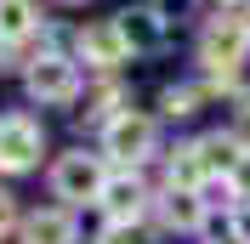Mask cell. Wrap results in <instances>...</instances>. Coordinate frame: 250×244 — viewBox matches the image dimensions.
I'll return each instance as SVG.
<instances>
[{
  "instance_id": "obj_15",
  "label": "cell",
  "mask_w": 250,
  "mask_h": 244,
  "mask_svg": "<svg viewBox=\"0 0 250 244\" xmlns=\"http://www.w3.org/2000/svg\"><path fill=\"white\" fill-rule=\"evenodd\" d=\"M233 193L250 199V148H239V159H233Z\"/></svg>"
},
{
  "instance_id": "obj_4",
  "label": "cell",
  "mask_w": 250,
  "mask_h": 244,
  "mask_svg": "<svg viewBox=\"0 0 250 244\" xmlns=\"http://www.w3.org/2000/svg\"><path fill=\"white\" fill-rule=\"evenodd\" d=\"M29 97H34V102H51V108L74 102V97H80V68H74L68 57H34V68H29Z\"/></svg>"
},
{
  "instance_id": "obj_11",
  "label": "cell",
  "mask_w": 250,
  "mask_h": 244,
  "mask_svg": "<svg viewBox=\"0 0 250 244\" xmlns=\"http://www.w3.org/2000/svg\"><path fill=\"white\" fill-rule=\"evenodd\" d=\"M120 34L131 40V51H148V46H159V17L154 12H120Z\"/></svg>"
},
{
  "instance_id": "obj_5",
  "label": "cell",
  "mask_w": 250,
  "mask_h": 244,
  "mask_svg": "<svg viewBox=\"0 0 250 244\" xmlns=\"http://www.w3.org/2000/svg\"><path fill=\"white\" fill-rule=\"evenodd\" d=\"M103 148H108L120 165H137V159H148V148H154V125L142 120V114H120V120H108Z\"/></svg>"
},
{
  "instance_id": "obj_14",
  "label": "cell",
  "mask_w": 250,
  "mask_h": 244,
  "mask_svg": "<svg viewBox=\"0 0 250 244\" xmlns=\"http://www.w3.org/2000/svg\"><path fill=\"white\" fill-rule=\"evenodd\" d=\"M193 102H199L193 85H171V91H165V114H193Z\"/></svg>"
},
{
  "instance_id": "obj_8",
  "label": "cell",
  "mask_w": 250,
  "mask_h": 244,
  "mask_svg": "<svg viewBox=\"0 0 250 244\" xmlns=\"http://www.w3.org/2000/svg\"><path fill=\"white\" fill-rule=\"evenodd\" d=\"M97 204H103L114 222H137V210H142V182H137V176H108Z\"/></svg>"
},
{
  "instance_id": "obj_16",
  "label": "cell",
  "mask_w": 250,
  "mask_h": 244,
  "mask_svg": "<svg viewBox=\"0 0 250 244\" xmlns=\"http://www.w3.org/2000/svg\"><path fill=\"white\" fill-rule=\"evenodd\" d=\"M17 227V204H12V193H0V239Z\"/></svg>"
},
{
  "instance_id": "obj_10",
  "label": "cell",
  "mask_w": 250,
  "mask_h": 244,
  "mask_svg": "<svg viewBox=\"0 0 250 244\" xmlns=\"http://www.w3.org/2000/svg\"><path fill=\"white\" fill-rule=\"evenodd\" d=\"M210 170L216 165H210L205 142H188V148H176V159H171V187H199Z\"/></svg>"
},
{
  "instance_id": "obj_2",
  "label": "cell",
  "mask_w": 250,
  "mask_h": 244,
  "mask_svg": "<svg viewBox=\"0 0 250 244\" xmlns=\"http://www.w3.org/2000/svg\"><path fill=\"white\" fill-rule=\"evenodd\" d=\"M40 148H46V137H40V125L29 114H6L0 120V170H12V176L34 170L40 165Z\"/></svg>"
},
{
  "instance_id": "obj_17",
  "label": "cell",
  "mask_w": 250,
  "mask_h": 244,
  "mask_svg": "<svg viewBox=\"0 0 250 244\" xmlns=\"http://www.w3.org/2000/svg\"><path fill=\"white\" fill-rule=\"evenodd\" d=\"M216 244H250V239H245V233H222Z\"/></svg>"
},
{
  "instance_id": "obj_3",
  "label": "cell",
  "mask_w": 250,
  "mask_h": 244,
  "mask_svg": "<svg viewBox=\"0 0 250 244\" xmlns=\"http://www.w3.org/2000/svg\"><path fill=\"white\" fill-rule=\"evenodd\" d=\"M103 165H97L91 153H62L57 170H51V187H57V199H68V204H85V199H103Z\"/></svg>"
},
{
  "instance_id": "obj_13",
  "label": "cell",
  "mask_w": 250,
  "mask_h": 244,
  "mask_svg": "<svg viewBox=\"0 0 250 244\" xmlns=\"http://www.w3.org/2000/svg\"><path fill=\"white\" fill-rule=\"evenodd\" d=\"M97 244H154V233L142 227V222H108Z\"/></svg>"
},
{
  "instance_id": "obj_7",
  "label": "cell",
  "mask_w": 250,
  "mask_h": 244,
  "mask_svg": "<svg viewBox=\"0 0 250 244\" xmlns=\"http://www.w3.org/2000/svg\"><path fill=\"white\" fill-rule=\"evenodd\" d=\"M80 227L68 210H34L29 222H23V244H74Z\"/></svg>"
},
{
  "instance_id": "obj_9",
  "label": "cell",
  "mask_w": 250,
  "mask_h": 244,
  "mask_svg": "<svg viewBox=\"0 0 250 244\" xmlns=\"http://www.w3.org/2000/svg\"><path fill=\"white\" fill-rule=\"evenodd\" d=\"M159 216H165V227L188 233V227H199V222H205V204H199L193 187H171V193L159 199Z\"/></svg>"
},
{
  "instance_id": "obj_12",
  "label": "cell",
  "mask_w": 250,
  "mask_h": 244,
  "mask_svg": "<svg viewBox=\"0 0 250 244\" xmlns=\"http://www.w3.org/2000/svg\"><path fill=\"white\" fill-rule=\"evenodd\" d=\"M34 0H0V40H29Z\"/></svg>"
},
{
  "instance_id": "obj_6",
  "label": "cell",
  "mask_w": 250,
  "mask_h": 244,
  "mask_svg": "<svg viewBox=\"0 0 250 244\" xmlns=\"http://www.w3.org/2000/svg\"><path fill=\"white\" fill-rule=\"evenodd\" d=\"M125 51H131V40L120 34V23H97L80 34V57L91 68H114V62H125Z\"/></svg>"
},
{
  "instance_id": "obj_1",
  "label": "cell",
  "mask_w": 250,
  "mask_h": 244,
  "mask_svg": "<svg viewBox=\"0 0 250 244\" xmlns=\"http://www.w3.org/2000/svg\"><path fill=\"white\" fill-rule=\"evenodd\" d=\"M245 51H250V23L245 17H216L205 29V40H199V62L210 74H233L245 62Z\"/></svg>"
}]
</instances>
